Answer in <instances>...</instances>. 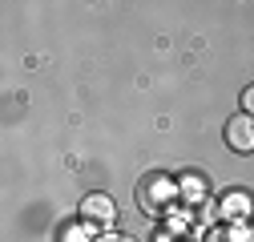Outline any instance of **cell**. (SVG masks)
<instances>
[{"label":"cell","instance_id":"277c9868","mask_svg":"<svg viewBox=\"0 0 254 242\" xmlns=\"http://www.w3.org/2000/svg\"><path fill=\"white\" fill-rule=\"evenodd\" d=\"M65 234H69V238H65V242H93V238H77V234H85V230H81V226H69V230H65Z\"/></svg>","mask_w":254,"mask_h":242},{"label":"cell","instance_id":"6da1fadb","mask_svg":"<svg viewBox=\"0 0 254 242\" xmlns=\"http://www.w3.org/2000/svg\"><path fill=\"white\" fill-rule=\"evenodd\" d=\"M226 145L238 149V154H250L254 149V117L250 113H238L226 121Z\"/></svg>","mask_w":254,"mask_h":242},{"label":"cell","instance_id":"7a4b0ae2","mask_svg":"<svg viewBox=\"0 0 254 242\" xmlns=\"http://www.w3.org/2000/svg\"><path fill=\"white\" fill-rule=\"evenodd\" d=\"M113 218V202L105 194H89L85 198V222H109Z\"/></svg>","mask_w":254,"mask_h":242},{"label":"cell","instance_id":"3957f363","mask_svg":"<svg viewBox=\"0 0 254 242\" xmlns=\"http://www.w3.org/2000/svg\"><path fill=\"white\" fill-rule=\"evenodd\" d=\"M242 113H250V117H254V85L242 93Z\"/></svg>","mask_w":254,"mask_h":242}]
</instances>
